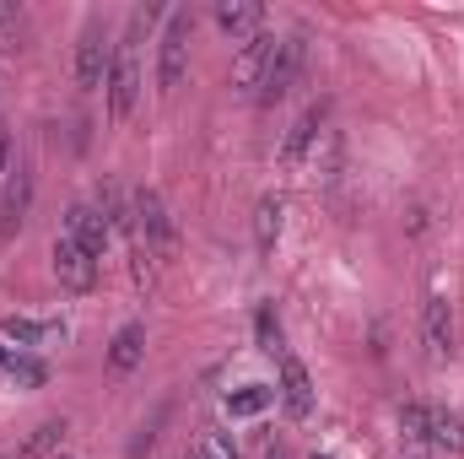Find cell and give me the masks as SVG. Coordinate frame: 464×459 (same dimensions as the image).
<instances>
[{"mask_svg":"<svg viewBox=\"0 0 464 459\" xmlns=\"http://www.w3.org/2000/svg\"><path fill=\"white\" fill-rule=\"evenodd\" d=\"M189 38H195V16L173 11L168 33H162V49H157V87L162 93H179V82L189 76Z\"/></svg>","mask_w":464,"mask_h":459,"instance_id":"obj_1","label":"cell"},{"mask_svg":"<svg viewBox=\"0 0 464 459\" xmlns=\"http://www.w3.org/2000/svg\"><path fill=\"white\" fill-rule=\"evenodd\" d=\"M135 232L146 238V249L157 259L179 254V228H173V217H168V206H162L157 190H135Z\"/></svg>","mask_w":464,"mask_h":459,"instance_id":"obj_2","label":"cell"},{"mask_svg":"<svg viewBox=\"0 0 464 459\" xmlns=\"http://www.w3.org/2000/svg\"><path fill=\"white\" fill-rule=\"evenodd\" d=\"M303 60H308V38H303V33L281 38L276 60H270V71H265V87H259V103H265V109H276V103H281V98L297 87V76H303Z\"/></svg>","mask_w":464,"mask_h":459,"instance_id":"obj_3","label":"cell"},{"mask_svg":"<svg viewBox=\"0 0 464 459\" xmlns=\"http://www.w3.org/2000/svg\"><path fill=\"white\" fill-rule=\"evenodd\" d=\"M140 98V60H135V38L114 44V60H109V114L114 119H130Z\"/></svg>","mask_w":464,"mask_h":459,"instance_id":"obj_4","label":"cell"},{"mask_svg":"<svg viewBox=\"0 0 464 459\" xmlns=\"http://www.w3.org/2000/svg\"><path fill=\"white\" fill-rule=\"evenodd\" d=\"M276 49H281V38H276V33H254V38H243V54H237V65H232V87H237L243 98H259V87H265V71H270Z\"/></svg>","mask_w":464,"mask_h":459,"instance_id":"obj_5","label":"cell"},{"mask_svg":"<svg viewBox=\"0 0 464 459\" xmlns=\"http://www.w3.org/2000/svg\"><path fill=\"white\" fill-rule=\"evenodd\" d=\"M49 259H54V276H60L65 292H92V287H98V259H92L82 243H71L65 232L54 238V254H49Z\"/></svg>","mask_w":464,"mask_h":459,"instance_id":"obj_6","label":"cell"},{"mask_svg":"<svg viewBox=\"0 0 464 459\" xmlns=\"http://www.w3.org/2000/svg\"><path fill=\"white\" fill-rule=\"evenodd\" d=\"M421 341H427V356L432 362H449L454 356V303L443 292H432L427 308H421Z\"/></svg>","mask_w":464,"mask_h":459,"instance_id":"obj_7","label":"cell"},{"mask_svg":"<svg viewBox=\"0 0 464 459\" xmlns=\"http://www.w3.org/2000/svg\"><path fill=\"white\" fill-rule=\"evenodd\" d=\"M109 44H103V27L98 22H87L82 27V44H76V82L92 93V87H109Z\"/></svg>","mask_w":464,"mask_h":459,"instance_id":"obj_8","label":"cell"},{"mask_svg":"<svg viewBox=\"0 0 464 459\" xmlns=\"http://www.w3.org/2000/svg\"><path fill=\"white\" fill-rule=\"evenodd\" d=\"M27 211H33V168H16L5 179V195H0V238L5 243L27 228Z\"/></svg>","mask_w":464,"mask_h":459,"instance_id":"obj_9","label":"cell"},{"mask_svg":"<svg viewBox=\"0 0 464 459\" xmlns=\"http://www.w3.org/2000/svg\"><path fill=\"white\" fill-rule=\"evenodd\" d=\"M281 405H286L292 422H308L314 416V378H308V367L292 351L281 356Z\"/></svg>","mask_w":464,"mask_h":459,"instance_id":"obj_10","label":"cell"},{"mask_svg":"<svg viewBox=\"0 0 464 459\" xmlns=\"http://www.w3.org/2000/svg\"><path fill=\"white\" fill-rule=\"evenodd\" d=\"M65 238L82 243V249L98 259V254L109 249V217H98L92 206H71V211H65Z\"/></svg>","mask_w":464,"mask_h":459,"instance_id":"obj_11","label":"cell"},{"mask_svg":"<svg viewBox=\"0 0 464 459\" xmlns=\"http://www.w3.org/2000/svg\"><path fill=\"white\" fill-rule=\"evenodd\" d=\"M217 27L232 38H254V33H265V5L259 0H217Z\"/></svg>","mask_w":464,"mask_h":459,"instance_id":"obj_12","label":"cell"},{"mask_svg":"<svg viewBox=\"0 0 464 459\" xmlns=\"http://www.w3.org/2000/svg\"><path fill=\"white\" fill-rule=\"evenodd\" d=\"M421 444H432V449H443V454H464V416L443 411V405H427V433H421Z\"/></svg>","mask_w":464,"mask_h":459,"instance_id":"obj_13","label":"cell"},{"mask_svg":"<svg viewBox=\"0 0 464 459\" xmlns=\"http://www.w3.org/2000/svg\"><path fill=\"white\" fill-rule=\"evenodd\" d=\"M140 356H146V325L130 319V325H119L114 341H109V367H114V373H135Z\"/></svg>","mask_w":464,"mask_h":459,"instance_id":"obj_14","label":"cell"},{"mask_svg":"<svg viewBox=\"0 0 464 459\" xmlns=\"http://www.w3.org/2000/svg\"><path fill=\"white\" fill-rule=\"evenodd\" d=\"M324 119H330V103H308V109H303V119L292 124V135H286V146H281V157H286V162H303V157H308V146L319 141V130H324Z\"/></svg>","mask_w":464,"mask_h":459,"instance_id":"obj_15","label":"cell"},{"mask_svg":"<svg viewBox=\"0 0 464 459\" xmlns=\"http://www.w3.org/2000/svg\"><path fill=\"white\" fill-rule=\"evenodd\" d=\"M0 336L16 341V346H49V341L65 336V325H60V319H33V314H11V319L0 325Z\"/></svg>","mask_w":464,"mask_h":459,"instance_id":"obj_16","label":"cell"},{"mask_svg":"<svg viewBox=\"0 0 464 459\" xmlns=\"http://www.w3.org/2000/svg\"><path fill=\"white\" fill-rule=\"evenodd\" d=\"M281 222H286V200L281 195H259V206H254V243H259V254H276Z\"/></svg>","mask_w":464,"mask_h":459,"instance_id":"obj_17","label":"cell"},{"mask_svg":"<svg viewBox=\"0 0 464 459\" xmlns=\"http://www.w3.org/2000/svg\"><path fill=\"white\" fill-rule=\"evenodd\" d=\"M270 400H276V389H270V384H248V389L227 395V416H259Z\"/></svg>","mask_w":464,"mask_h":459,"instance_id":"obj_18","label":"cell"},{"mask_svg":"<svg viewBox=\"0 0 464 459\" xmlns=\"http://www.w3.org/2000/svg\"><path fill=\"white\" fill-rule=\"evenodd\" d=\"M65 433H71L65 422H44V427H38V433L16 449V459H44L49 449H60V444H65Z\"/></svg>","mask_w":464,"mask_h":459,"instance_id":"obj_19","label":"cell"},{"mask_svg":"<svg viewBox=\"0 0 464 459\" xmlns=\"http://www.w3.org/2000/svg\"><path fill=\"white\" fill-rule=\"evenodd\" d=\"M254 336H259V351H270V356H286V341H281V319H276V308H270V303L254 314Z\"/></svg>","mask_w":464,"mask_h":459,"instance_id":"obj_20","label":"cell"},{"mask_svg":"<svg viewBox=\"0 0 464 459\" xmlns=\"http://www.w3.org/2000/svg\"><path fill=\"white\" fill-rule=\"evenodd\" d=\"M162 422H168V405H157V411H151V422H140V433L130 438V459L151 454V444H157V427H162Z\"/></svg>","mask_w":464,"mask_h":459,"instance_id":"obj_21","label":"cell"},{"mask_svg":"<svg viewBox=\"0 0 464 459\" xmlns=\"http://www.w3.org/2000/svg\"><path fill=\"white\" fill-rule=\"evenodd\" d=\"M16 384H44V362H33V356H22V351H5V362H0Z\"/></svg>","mask_w":464,"mask_h":459,"instance_id":"obj_22","label":"cell"},{"mask_svg":"<svg viewBox=\"0 0 464 459\" xmlns=\"http://www.w3.org/2000/svg\"><path fill=\"white\" fill-rule=\"evenodd\" d=\"M200 459H237V444H232V433H206V444H200Z\"/></svg>","mask_w":464,"mask_h":459,"instance_id":"obj_23","label":"cell"},{"mask_svg":"<svg viewBox=\"0 0 464 459\" xmlns=\"http://www.w3.org/2000/svg\"><path fill=\"white\" fill-rule=\"evenodd\" d=\"M400 427H405L411 438H421V433H427V405H416V400H411V405L400 411Z\"/></svg>","mask_w":464,"mask_h":459,"instance_id":"obj_24","label":"cell"},{"mask_svg":"<svg viewBox=\"0 0 464 459\" xmlns=\"http://www.w3.org/2000/svg\"><path fill=\"white\" fill-rule=\"evenodd\" d=\"M16 22H22V11H16L11 0H0V49H11V38H16Z\"/></svg>","mask_w":464,"mask_h":459,"instance_id":"obj_25","label":"cell"},{"mask_svg":"<svg viewBox=\"0 0 464 459\" xmlns=\"http://www.w3.org/2000/svg\"><path fill=\"white\" fill-rule=\"evenodd\" d=\"M11 168V135H5V124H0V173Z\"/></svg>","mask_w":464,"mask_h":459,"instance_id":"obj_26","label":"cell"},{"mask_svg":"<svg viewBox=\"0 0 464 459\" xmlns=\"http://www.w3.org/2000/svg\"><path fill=\"white\" fill-rule=\"evenodd\" d=\"M265 459H286V449H281V444H270V454Z\"/></svg>","mask_w":464,"mask_h":459,"instance_id":"obj_27","label":"cell"},{"mask_svg":"<svg viewBox=\"0 0 464 459\" xmlns=\"http://www.w3.org/2000/svg\"><path fill=\"white\" fill-rule=\"evenodd\" d=\"M314 459H335V454H314Z\"/></svg>","mask_w":464,"mask_h":459,"instance_id":"obj_28","label":"cell"},{"mask_svg":"<svg viewBox=\"0 0 464 459\" xmlns=\"http://www.w3.org/2000/svg\"><path fill=\"white\" fill-rule=\"evenodd\" d=\"M0 362H5V346H0Z\"/></svg>","mask_w":464,"mask_h":459,"instance_id":"obj_29","label":"cell"}]
</instances>
